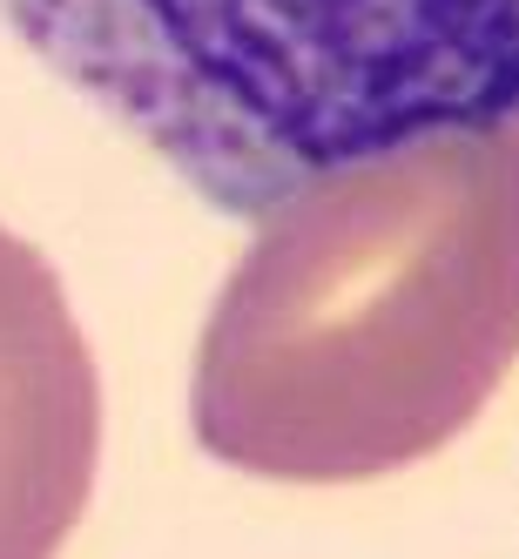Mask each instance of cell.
<instances>
[{
	"mask_svg": "<svg viewBox=\"0 0 519 559\" xmlns=\"http://www.w3.org/2000/svg\"><path fill=\"white\" fill-rule=\"evenodd\" d=\"M519 365V115L391 142L257 216L196 344L203 452L270 486L405 472Z\"/></svg>",
	"mask_w": 519,
	"mask_h": 559,
	"instance_id": "1",
	"label": "cell"
},
{
	"mask_svg": "<svg viewBox=\"0 0 519 559\" xmlns=\"http://www.w3.org/2000/svg\"><path fill=\"white\" fill-rule=\"evenodd\" d=\"M14 41L223 216L519 115V0H0Z\"/></svg>",
	"mask_w": 519,
	"mask_h": 559,
	"instance_id": "2",
	"label": "cell"
},
{
	"mask_svg": "<svg viewBox=\"0 0 519 559\" xmlns=\"http://www.w3.org/2000/svg\"><path fill=\"white\" fill-rule=\"evenodd\" d=\"M102 465V378L48 257L0 223V559H55Z\"/></svg>",
	"mask_w": 519,
	"mask_h": 559,
	"instance_id": "3",
	"label": "cell"
}]
</instances>
